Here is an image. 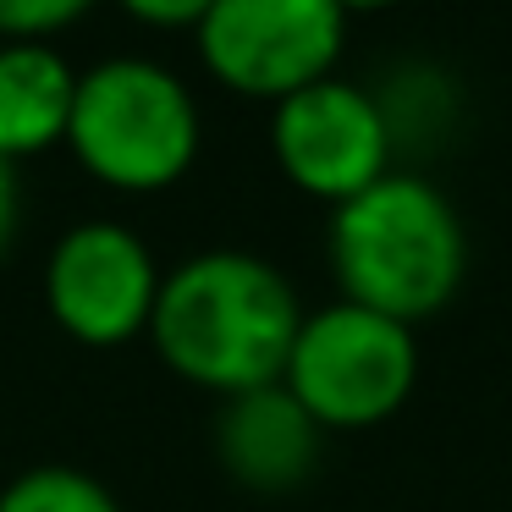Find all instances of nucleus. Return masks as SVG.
Masks as SVG:
<instances>
[{"label":"nucleus","instance_id":"obj_8","mask_svg":"<svg viewBox=\"0 0 512 512\" xmlns=\"http://www.w3.org/2000/svg\"><path fill=\"white\" fill-rule=\"evenodd\" d=\"M215 457L237 485L276 496V490H292L314 474L320 424L309 419V408L281 380L237 391L215 413Z\"/></svg>","mask_w":512,"mask_h":512},{"label":"nucleus","instance_id":"obj_12","mask_svg":"<svg viewBox=\"0 0 512 512\" xmlns=\"http://www.w3.org/2000/svg\"><path fill=\"white\" fill-rule=\"evenodd\" d=\"M133 17H144V23L155 28H193L204 12H210V0H122Z\"/></svg>","mask_w":512,"mask_h":512},{"label":"nucleus","instance_id":"obj_7","mask_svg":"<svg viewBox=\"0 0 512 512\" xmlns=\"http://www.w3.org/2000/svg\"><path fill=\"white\" fill-rule=\"evenodd\" d=\"M270 149L276 166L314 199H353L369 182L386 177L391 127L380 100L347 78H320L309 89H292L270 111Z\"/></svg>","mask_w":512,"mask_h":512},{"label":"nucleus","instance_id":"obj_1","mask_svg":"<svg viewBox=\"0 0 512 512\" xmlns=\"http://www.w3.org/2000/svg\"><path fill=\"white\" fill-rule=\"evenodd\" d=\"M303 303L270 259L248 248H204L177 270H160L149 336L182 380L204 391L276 386L287 375Z\"/></svg>","mask_w":512,"mask_h":512},{"label":"nucleus","instance_id":"obj_14","mask_svg":"<svg viewBox=\"0 0 512 512\" xmlns=\"http://www.w3.org/2000/svg\"><path fill=\"white\" fill-rule=\"evenodd\" d=\"M375 6H397V0H342V12H375Z\"/></svg>","mask_w":512,"mask_h":512},{"label":"nucleus","instance_id":"obj_6","mask_svg":"<svg viewBox=\"0 0 512 512\" xmlns=\"http://www.w3.org/2000/svg\"><path fill=\"white\" fill-rule=\"evenodd\" d=\"M160 292V265L127 221L89 215L67 226L45 259V303L67 336L89 347H116L149 331Z\"/></svg>","mask_w":512,"mask_h":512},{"label":"nucleus","instance_id":"obj_13","mask_svg":"<svg viewBox=\"0 0 512 512\" xmlns=\"http://www.w3.org/2000/svg\"><path fill=\"white\" fill-rule=\"evenodd\" d=\"M12 232H17V171H12V160L0 155V254H6Z\"/></svg>","mask_w":512,"mask_h":512},{"label":"nucleus","instance_id":"obj_3","mask_svg":"<svg viewBox=\"0 0 512 512\" xmlns=\"http://www.w3.org/2000/svg\"><path fill=\"white\" fill-rule=\"evenodd\" d=\"M199 100L193 89L149 56H105L78 72L67 144L83 171L111 188H166L199 155Z\"/></svg>","mask_w":512,"mask_h":512},{"label":"nucleus","instance_id":"obj_2","mask_svg":"<svg viewBox=\"0 0 512 512\" xmlns=\"http://www.w3.org/2000/svg\"><path fill=\"white\" fill-rule=\"evenodd\" d=\"M468 237L446 193L408 171H386L331 215V270L347 303L413 325L457 292Z\"/></svg>","mask_w":512,"mask_h":512},{"label":"nucleus","instance_id":"obj_4","mask_svg":"<svg viewBox=\"0 0 512 512\" xmlns=\"http://www.w3.org/2000/svg\"><path fill=\"white\" fill-rule=\"evenodd\" d=\"M413 380H419L413 325L342 298L303 314L281 386L309 408L320 430H364L408 402Z\"/></svg>","mask_w":512,"mask_h":512},{"label":"nucleus","instance_id":"obj_10","mask_svg":"<svg viewBox=\"0 0 512 512\" xmlns=\"http://www.w3.org/2000/svg\"><path fill=\"white\" fill-rule=\"evenodd\" d=\"M0 512H127L105 479L78 463H34L0 485Z\"/></svg>","mask_w":512,"mask_h":512},{"label":"nucleus","instance_id":"obj_5","mask_svg":"<svg viewBox=\"0 0 512 512\" xmlns=\"http://www.w3.org/2000/svg\"><path fill=\"white\" fill-rule=\"evenodd\" d=\"M193 39L226 89L281 100L331 78L347 45V12L342 0H210Z\"/></svg>","mask_w":512,"mask_h":512},{"label":"nucleus","instance_id":"obj_9","mask_svg":"<svg viewBox=\"0 0 512 512\" xmlns=\"http://www.w3.org/2000/svg\"><path fill=\"white\" fill-rule=\"evenodd\" d=\"M78 72L50 39H0V155L23 160L67 138Z\"/></svg>","mask_w":512,"mask_h":512},{"label":"nucleus","instance_id":"obj_11","mask_svg":"<svg viewBox=\"0 0 512 512\" xmlns=\"http://www.w3.org/2000/svg\"><path fill=\"white\" fill-rule=\"evenodd\" d=\"M89 6L94 0H0V39H50Z\"/></svg>","mask_w":512,"mask_h":512}]
</instances>
